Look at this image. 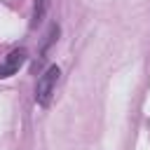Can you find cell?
I'll list each match as a JSON object with an SVG mask.
<instances>
[{
  "label": "cell",
  "instance_id": "2",
  "mask_svg": "<svg viewBox=\"0 0 150 150\" xmlns=\"http://www.w3.org/2000/svg\"><path fill=\"white\" fill-rule=\"evenodd\" d=\"M23 61H26V49H12V52L5 56V61L0 63V80L16 75L19 68L23 66Z\"/></svg>",
  "mask_w": 150,
  "mask_h": 150
},
{
  "label": "cell",
  "instance_id": "3",
  "mask_svg": "<svg viewBox=\"0 0 150 150\" xmlns=\"http://www.w3.org/2000/svg\"><path fill=\"white\" fill-rule=\"evenodd\" d=\"M45 7H47V0H40V2L35 5V14H33V26H38V21L42 19V12H45Z\"/></svg>",
  "mask_w": 150,
  "mask_h": 150
},
{
  "label": "cell",
  "instance_id": "1",
  "mask_svg": "<svg viewBox=\"0 0 150 150\" xmlns=\"http://www.w3.org/2000/svg\"><path fill=\"white\" fill-rule=\"evenodd\" d=\"M59 75H61L59 66H49V68L38 77V84H35V101H38V105L47 108V105L52 103V96H54Z\"/></svg>",
  "mask_w": 150,
  "mask_h": 150
}]
</instances>
